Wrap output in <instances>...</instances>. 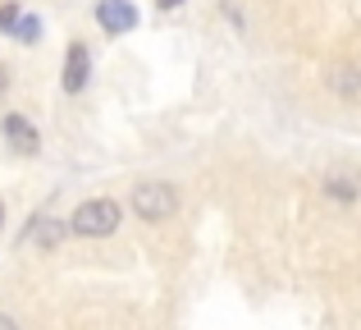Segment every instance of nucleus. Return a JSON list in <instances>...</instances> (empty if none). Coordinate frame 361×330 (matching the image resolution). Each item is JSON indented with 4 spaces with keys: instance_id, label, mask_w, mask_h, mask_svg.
Here are the masks:
<instances>
[{
    "instance_id": "f257e3e1",
    "label": "nucleus",
    "mask_w": 361,
    "mask_h": 330,
    "mask_svg": "<svg viewBox=\"0 0 361 330\" xmlns=\"http://www.w3.org/2000/svg\"><path fill=\"white\" fill-rule=\"evenodd\" d=\"M119 202L115 197H87V202H78L69 211V234H78V239H106V234L119 230Z\"/></svg>"
},
{
    "instance_id": "f03ea898",
    "label": "nucleus",
    "mask_w": 361,
    "mask_h": 330,
    "mask_svg": "<svg viewBox=\"0 0 361 330\" xmlns=\"http://www.w3.org/2000/svg\"><path fill=\"white\" fill-rule=\"evenodd\" d=\"M133 211L151 225H165L174 220L178 211V188L165 184V179H147V184H133Z\"/></svg>"
},
{
    "instance_id": "7ed1b4c3",
    "label": "nucleus",
    "mask_w": 361,
    "mask_h": 330,
    "mask_svg": "<svg viewBox=\"0 0 361 330\" xmlns=\"http://www.w3.org/2000/svg\"><path fill=\"white\" fill-rule=\"evenodd\" d=\"M87 83H92V46L87 42H69V46H64L60 88L69 92V97H78V92H87Z\"/></svg>"
},
{
    "instance_id": "20e7f679",
    "label": "nucleus",
    "mask_w": 361,
    "mask_h": 330,
    "mask_svg": "<svg viewBox=\"0 0 361 330\" xmlns=\"http://www.w3.org/2000/svg\"><path fill=\"white\" fill-rule=\"evenodd\" d=\"M97 23H101V33L106 37H128L133 28L142 23V14H137V5L133 0H97Z\"/></svg>"
},
{
    "instance_id": "39448f33",
    "label": "nucleus",
    "mask_w": 361,
    "mask_h": 330,
    "mask_svg": "<svg viewBox=\"0 0 361 330\" xmlns=\"http://www.w3.org/2000/svg\"><path fill=\"white\" fill-rule=\"evenodd\" d=\"M0 134H5V143L14 147L18 156H37V147H42V134H37V124L27 115H18V110H9L5 119H0Z\"/></svg>"
},
{
    "instance_id": "423d86ee",
    "label": "nucleus",
    "mask_w": 361,
    "mask_h": 330,
    "mask_svg": "<svg viewBox=\"0 0 361 330\" xmlns=\"http://www.w3.org/2000/svg\"><path fill=\"white\" fill-rule=\"evenodd\" d=\"M64 239H69V225H64L60 216H37V220L23 230V243H32V248H42V252L60 248Z\"/></svg>"
},
{
    "instance_id": "0eeeda50",
    "label": "nucleus",
    "mask_w": 361,
    "mask_h": 330,
    "mask_svg": "<svg viewBox=\"0 0 361 330\" xmlns=\"http://www.w3.org/2000/svg\"><path fill=\"white\" fill-rule=\"evenodd\" d=\"M329 88H334L338 97L357 101V97H361V69H353V64H338V69L329 73Z\"/></svg>"
},
{
    "instance_id": "6e6552de",
    "label": "nucleus",
    "mask_w": 361,
    "mask_h": 330,
    "mask_svg": "<svg viewBox=\"0 0 361 330\" xmlns=\"http://www.w3.org/2000/svg\"><path fill=\"white\" fill-rule=\"evenodd\" d=\"M42 33H46L42 14H18V23L9 28V37H14L18 46H37V42H42Z\"/></svg>"
},
{
    "instance_id": "1a4fd4ad",
    "label": "nucleus",
    "mask_w": 361,
    "mask_h": 330,
    "mask_svg": "<svg viewBox=\"0 0 361 330\" xmlns=\"http://www.w3.org/2000/svg\"><path fill=\"white\" fill-rule=\"evenodd\" d=\"M325 197H334V202H357L361 197V184L353 175H329L325 179Z\"/></svg>"
},
{
    "instance_id": "9d476101",
    "label": "nucleus",
    "mask_w": 361,
    "mask_h": 330,
    "mask_svg": "<svg viewBox=\"0 0 361 330\" xmlns=\"http://www.w3.org/2000/svg\"><path fill=\"white\" fill-rule=\"evenodd\" d=\"M18 14H23V5H14V0H5V5H0V33H9V28L18 23Z\"/></svg>"
},
{
    "instance_id": "9b49d317",
    "label": "nucleus",
    "mask_w": 361,
    "mask_h": 330,
    "mask_svg": "<svg viewBox=\"0 0 361 330\" xmlns=\"http://www.w3.org/2000/svg\"><path fill=\"white\" fill-rule=\"evenodd\" d=\"M5 92H9V64L0 60V97H5Z\"/></svg>"
},
{
    "instance_id": "f8f14e48",
    "label": "nucleus",
    "mask_w": 361,
    "mask_h": 330,
    "mask_svg": "<svg viewBox=\"0 0 361 330\" xmlns=\"http://www.w3.org/2000/svg\"><path fill=\"white\" fill-rule=\"evenodd\" d=\"M178 5H188V0H156V9H165V14H169V9H178Z\"/></svg>"
},
{
    "instance_id": "ddd939ff",
    "label": "nucleus",
    "mask_w": 361,
    "mask_h": 330,
    "mask_svg": "<svg viewBox=\"0 0 361 330\" xmlns=\"http://www.w3.org/2000/svg\"><path fill=\"white\" fill-rule=\"evenodd\" d=\"M0 330H18V322H14V317H5V312H0Z\"/></svg>"
},
{
    "instance_id": "4468645a",
    "label": "nucleus",
    "mask_w": 361,
    "mask_h": 330,
    "mask_svg": "<svg viewBox=\"0 0 361 330\" xmlns=\"http://www.w3.org/2000/svg\"><path fill=\"white\" fill-rule=\"evenodd\" d=\"M0 225H5V202H0Z\"/></svg>"
}]
</instances>
